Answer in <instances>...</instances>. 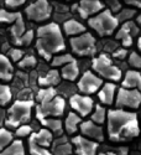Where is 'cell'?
<instances>
[{
    "label": "cell",
    "instance_id": "1",
    "mask_svg": "<svg viewBox=\"0 0 141 155\" xmlns=\"http://www.w3.org/2000/svg\"><path fill=\"white\" fill-rule=\"evenodd\" d=\"M107 134L111 143H126L140 135V119L136 112L123 108L107 110Z\"/></svg>",
    "mask_w": 141,
    "mask_h": 155
},
{
    "label": "cell",
    "instance_id": "2",
    "mask_svg": "<svg viewBox=\"0 0 141 155\" xmlns=\"http://www.w3.org/2000/svg\"><path fill=\"white\" fill-rule=\"evenodd\" d=\"M66 42L62 29L56 22L40 26L36 31V50L45 61H51L55 55L65 51Z\"/></svg>",
    "mask_w": 141,
    "mask_h": 155
},
{
    "label": "cell",
    "instance_id": "3",
    "mask_svg": "<svg viewBox=\"0 0 141 155\" xmlns=\"http://www.w3.org/2000/svg\"><path fill=\"white\" fill-rule=\"evenodd\" d=\"M35 107L34 99H16L11 103L6 110L4 127L15 129L21 124H26L32 118V110Z\"/></svg>",
    "mask_w": 141,
    "mask_h": 155
},
{
    "label": "cell",
    "instance_id": "4",
    "mask_svg": "<svg viewBox=\"0 0 141 155\" xmlns=\"http://www.w3.org/2000/svg\"><path fill=\"white\" fill-rule=\"evenodd\" d=\"M87 20L89 26L101 37L113 35L119 26V21L117 16L113 15L110 9L100 10L97 14L89 16Z\"/></svg>",
    "mask_w": 141,
    "mask_h": 155
},
{
    "label": "cell",
    "instance_id": "5",
    "mask_svg": "<svg viewBox=\"0 0 141 155\" xmlns=\"http://www.w3.org/2000/svg\"><path fill=\"white\" fill-rule=\"evenodd\" d=\"M91 68L100 78L110 82H119L123 78V71L113 63V58L107 54H100L99 56L92 58Z\"/></svg>",
    "mask_w": 141,
    "mask_h": 155
},
{
    "label": "cell",
    "instance_id": "6",
    "mask_svg": "<svg viewBox=\"0 0 141 155\" xmlns=\"http://www.w3.org/2000/svg\"><path fill=\"white\" fill-rule=\"evenodd\" d=\"M34 108H35V118L37 122H40L46 117L61 118L65 115V112L67 109V102L66 98L57 94L48 102L35 103Z\"/></svg>",
    "mask_w": 141,
    "mask_h": 155
},
{
    "label": "cell",
    "instance_id": "7",
    "mask_svg": "<svg viewBox=\"0 0 141 155\" xmlns=\"http://www.w3.org/2000/svg\"><path fill=\"white\" fill-rule=\"evenodd\" d=\"M69 45L74 55L81 56V57L94 56L97 52L95 38L91 32H87V31L77 36H71Z\"/></svg>",
    "mask_w": 141,
    "mask_h": 155
},
{
    "label": "cell",
    "instance_id": "8",
    "mask_svg": "<svg viewBox=\"0 0 141 155\" xmlns=\"http://www.w3.org/2000/svg\"><path fill=\"white\" fill-rule=\"evenodd\" d=\"M114 104L115 108L136 110L141 107V92L135 88L118 87Z\"/></svg>",
    "mask_w": 141,
    "mask_h": 155
},
{
    "label": "cell",
    "instance_id": "9",
    "mask_svg": "<svg viewBox=\"0 0 141 155\" xmlns=\"http://www.w3.org/2000/svg\"><path fill=\"white\" fill-rule=\"evenodd\" d=\"M104 83V80L100 78L98 74H95L93 71L87 70L82 73L81 77H78V82H77V91L82 94L92 96L98 92V89Z\"/></svg>",
    "mask_w": 141,
    "mask_h": 155
},
{
    "label": "cell",
    "instance_id": "10",
    "mask_svg": "<svg viewBox=\"0 0 141 155\" xmlns=\"http://www.w3.org/2000/svg\"><path fill=\"white\" fill-rule=\"evenodd\" d=\"M69 107L73 112L82 118H85L88 115H91L93 108H94V99L91 96L82 94V93H74L68 98Z\"/></svg>",
    "mask_w": 141,
    "mask_h": 155
},
{
    "label": "cell",
    "instance_id": "11",
    "mask_svg": "<svg viewBox=\"0 0 141 155\" xmlns=\"http://www.w3.org/2000/svg\"><path fill=\"white\" fill-rule=\"evenodd\" d=\"M25 14H26L27 19L36 22H41L50 19L51 14H52V8L47 0H36L35 3L25 9Z\"/></svg>",
    "mask_w": 141,
    "mask_h": 155
},
{
    "label": "cell",
    "instance_id": "12",
    "mask_svg": "<svg viewBox=\"0 0 141 155\" xmlns=\"http://www.w3.org/2000/svg\"><path fill=\"white\" fill-rule=\"evenodd\" d=\"M73 145V153L75 155H97L99 149V143L95 140L88 139L83 135H74L71 139Z\"/></svg>",
    "mask_w": 141,
    "mask_h": 155
},
{
    "label": "cell",
    "instance_id": "13",
    "mask_svg": "<svg viewBox=\"0 0 141 155\" xmlns=\"http://www.w3.org/2000/svg\"><path fill=\"white\" fill-rule=\"evenodd\" d=\"M139 28L137 25L133 20H127L124 21L123 26L117 31L115 34V38L121 41L123 47H130L134 42V36L139 34Z\"/></svg>",
    "mask_w": 141,
    "mask_h": 155
},
{
    "label": "cell",
    "instance_id": "14",
    "mask_svg": "<svg viewBox=\"0 0 141 155\" xmlns=\"http://www.w3.org/2000/svg\"><path fill=\"white\" fill-rule=\"evenodd\" d=\"M78 130L81 132V135L95 140L98 143H101L104 141V129L101 125L94 123L93 120H82L79 124V129Z\"/></svg>",
    "mask_w": 141,
    "mask_h": 155
},
{
    "label": "cell",
    "instance_id": "15",
    "mask_svg": "<svg viewBox=\"0 0 141 155\" xmlns=\"http://www.w3.org/2000/svg\"><path fill=\"white\" fill-rule=\"evenodd\" d=\"M117 84L115 82H105L101 84V87L98 89V99L100 104L103 106H113L115 101V94H117Z\"/></svg>",
    "mask_w": 141,
    "mask_h": 155
},
{
    "label": "cell",
    "instance_id": "16",
    "mask_svg": "<svg viewBox=\"0 0 141 155\" xmlns=\"http://www.w3.org/2000/svg\"><path fill=\"white\" fill-rule=\"evenodd\" d=\"M103 9L104 5L100 0H81L77 10H78L82 19H88L89 16L97 14Z\"/></svg>",
    "mask_w": 141,
    "mask_h": 155
},
{
    "label": "cell",
    "instance_id": "17",
    "mask_svg": "<svg viewBox=\"0 0 141 155\" xmlns=\"http://www.w3.org/2000/svg\"><path fill=\"white\" fill-rule=\"evenodd\" d=\"M62 80L61 73L56 68H51L42 74H38L37 84L40 87H56Z\"/></svg>",
    "mask_w": 141,
    "mask_h": 155
},
{
    "label": "cell",
    "instance_id": "18",
    "mask_svg": "<svg viewBox=\"0 0 141 155\" xmlns=\"http://www.w3.org/2000/svg\"><path fill=\"white\" fill-rule=\"evenodd\" d=\"M36 144L41 145V147H45V148H50L51 144H52V140H53V134L51 133L47 128L45 127H41L36 132H32L30 135H29Z\"/></svg>",
    "mask_w": 141,
    "mask_h": 155
},
{
    "label": "cell",
    "instance_id": "19",
    "mask_svg": "<svg viewBox=\"0 0 141 155\" xmlns=\"http://www.w3.org/2000/svg\"><path fill=\"white\" fill-rule=\"evenodd\" d=\"M59 73H61V77L63 80L74 82L75 80H78V77H79L81 67H79L78 62H77L75 60H73V61H71L66 64H63V66L61 67Z\"/></svg>",
    "mask_w": 141,
    "mask_h": 155
},
{
    "label": "cell",
    "instance_id": "20",
    "mask_svg": "<svg viewBox=\"0 0 141 155\" xmlns=\"http://www.w3.org/2000/svg\"><path fill=\"white\" fill-rule=\"evenodd\" d=\"M121 87L135 88L141 92V72L137 70H127L124 78H121Z\"/></svg>",
    "mask_w": 141,
    "mask_h": 155
},
{
    "label": "cell",
    "instance_id": "21",
    "mask_svg": "<svg viewBox=\"0 0 141 155\" xmlns=\"http://www.w3.org/2000/svg\"><path fill=\"white\" fill-rule=\"evenodd\" d=\"M14 78V66L10 58L0 54V82H10Z\"/></svg>",
    "mask_w": 141,
    "mask_h": 155
},
{
    "label": "cell",
    "instance_id": "22",
    "mask_svg": "<svg viewBox=\"0 0 141 155\" xmlns=\"http://www.w3.org/2000/svg\"><path fill=\"white\" fill-rule=\"evenodd\" d=\"M82 117H79L75 112L71 110L67 113L66 118H65V123H63V129L66 130V133L68 135H74L79 129V124L82 122Z\"/></svg>",
    "mask_w": 141,
    "mask_h": 155
},
{
    "label": "cell",
    "instance_id": "23",
    "mask_svg": "<svg viewBox=\"0 0 141 155\" xmlns=\"http://www.w3.org/2000/svg\"><path fill=\"white\" fill-rule=\"evenodd\" d=\"M41 124V127L47 128L48 130L53 134V137H59L62 134H65V129H63V122L59 118L55 117H46L38 122Z\"/></svg>",
    "mask_w": 141,
    "mask_h": 155
},
{
    "label": "cell",
    "instance_id": "24",
    "mask_svg": "<svg viewBox=\"0 0 141 155\" xmlns=\"http://www.w3.org/2000/svg\"><path fill=\"white\" fill-rule=\"evenodd\" d=\"M0 155H26L24 141L20 138L14 139L6 148H4L0 151Z\"/></svg>",
    "mask_w": 141,
    "mask_h": 155
},
{
    "label": "cell",
    "instance_id": "25",
    "mask_svg": "<svg viewBox=\"0 0 141 155\" xmlns=\"http://www.w3.org/2000/svg\"><path fill=\"white\" fill-rule=\"evenodd\" d=\"M63 31H65V34L68 35V36H77V35L84 32L85 28H84V25L81 24L79 21L71 19V20H67L65 24H63Z\"/></svg>",
    "mask_w": 141,
    "mask_h": 155
},
{
    "label": "cell",
    "instance_id": "26",
    "mask_svg": "<svg viewBox=\"0 0 141 155\" xmlns=\"http://www.w3.org/2000/svg\"><path fill=\"white\" fill-rule=\"evenodd\" d=\"M55 88H56L57 94L63 97V98H69L72 94L78 92V91H77V86L73 84L71 81H66V80H65V82L61 81Z\"/></svg>",
    "mask_w": 141,
    "mask_h": 155
},
{
    "label": "cell",
    "instance_id": "27",
    "mask_svg": "<svg viewBox=\"0 0 141 155\" xmlns=\"http://www.w3.org/2000/svg\"><path fill=\"white\" fill-rule=\"evenodd\" d=\"M55 96H57L55 87H41L35 94V101L36 103H45L51 101Z\"/></svg>",
    "mask_w": 141,
    "mask_h": 155
},
{
    "label": "cell",
    "instance_id": "28",
    "mask_svg": "<svg viewBox=\"0 0 141 155\" xmlns=\"http://www.w3.org/2000/svg\"><path fill=\"white\" fill-rule=\"evenodd\" d=\"M107 108H104L103 104H94V108L91 113V120H93L94 123L101 125L105 123L107 119Z\"/></svg>",
    "mask_w": 141,
    "mask_h": 155
},
{
    "label": "cell",
    "instance_id": "29",
    "mask_svg": "<svg viewBox=\"0 0 141 155\" xmlns=\"http://www.w3.org/2000/svg\"><path fill=\"white\" fill-rule=\"evenodd\" d=\"M51 153L53 155H72L73 154V145L69 140L65 141V143H59V144H55L51 145Z\"/></svg>",
    "mask_w": 141,
    "mask_h": 155
},
{
    "label": "cell",
    "instance_id": "30",
    "mask_svg": "<svg viewBox=\"0 0 141 155\" xmlns=\"http://www.w3.org/2000/svg\"><path fill=\"white\" fill-rule=\"evenodd\" d=\"M12 101V89L10 86L0 83V107L9 106Z\"/></svg>",
    "mask_w": 141,
    "mask_h": 155
},
{
    "label": "cell",
    "instance_id": "31",
    "mask_svg": "<svg viewBox=\"0 0 141 155\" xmlns=\"http://www.w3.org/2000/svg\"><path fill=\"white\" fill-rule=\"evenodd\" d=\"M14 139H15V135L11 132V129L6 127H0V151L4 148H6Z\"/></svg>",
    "mask_w": 141,
    "mask_h": 155
},
{
    "label": "cell",
    "instance_id": "32",
    "mask_svg": "<svg viewBox=\"0 0 141 155\" xmlns=\"http://www.w3.org/2000/svg\"><path fill=\"white\" fill-rule=\"evenodd\" d=\"M26 29V26H25V21H24V19H22V15H20L14 22H12V26L10 28V34H11V36H12V38H16V37H19V36H21Z\"/></svg>",
    "mask_w": 141,
    "mask_h": 155
},
{
    "label": "cell",
    "instance_id": "33",
    "mask_svg": "<svg viewBox=\"0 0 141 155\" xmlns=\"http://www.w3.org/2000/svg\"><path fill=\"white\" fill-rule=\"evenodd\" d=\"M35 38V32L34 30H27L25 31L21 36L16 37L12 40V42H14L16 46H29Z\"/></svg>",
    "mask_w": 141,
    "mask_h": 155
},
{
    "label": "cell",
    "instance_id": "34",
    "mask_svg": "<svg viewBox=\"0 0 141 155\" xmlns=\"http://www.w3.org/2000/svg\"><path fill=\"white\" fill-rule=\"evenodd\" d=\"M29 153L30 155H53L48 148L36 144L30 137H29Z\"/></svg>",
    "mask_w": 141,
    "mask_h": 155
},
{
    "label": "cell",
    "instance_id": "35",
    "mask_svg": "<svg viewBox=\"0 0 141 155\" xmlns=\"http://www.w3.org/2000/svg\"><path fill=\"white\" fill-rule=\"evenodd\" d=\"M21 12L18 11H8L5 9H0V24H12L19 16Z\"/></svg>",
    "mask_w": 141,
    "mask_h": 155
},
{
    "label": "cell",
    "instance_id": "36",
    "mask_svg": "<svg viewBox=\"0 0 141 155\" xmlns=\"http://www.w3.org/2000/svg\"><path fill=\"white\" fill-rule=\"evenodd\" d=\"M75 60L71 54H63V55H55L51 58V64L52 67H62L63 64H66L71 61Z\"/></svg>",
    "mask_w": 141,
    "mask_h": 155
},
{
    "label": "cell",
    "instance_id": "37",
    "mask_svg": "<svg viewBox=\"0 0 141 155\" xmlns=\"http://www.w3.org/2000/svg\"><path fill=\"white\" fill-rule=\"evenodd\" d=\"M36 64H37V60L32 55L22 56V58L18 62V66L20 70H30V68L36 67Z\"/></svg>",
    "mask_w": 141,
    "mask_h": 155
},
{
    "label": "cell",
    "instance_id": "38",
    "mask_svg": "<svg viewBox=\"0 0 141 155\" xmlns=\"http://www.w3.org/2000/svg\"><path fill=\"white\" fill-rule=\"evenodd\" d=\"M32 132H34V129H32L31 124L26 123V124H21V125H19L18 128H15L14 135H15L16 138H26V137H29Z\"/></svg>",
    "mask_w": 141,
    "mask_h": 155
},
{
    "label": "cell",
    "instance_id": "39",
    "mask_svg": "<svg viewBox=\"0 0 141 155\" xmlns=\"http://www.w3.org/2000/svg\"><path fill=\"white\" fill-rule=\"evenodd\" d=\"M127 63L129 66L136 70H141V56L137 52H131L127 55Z\"/></svg>",
    "mask_w": 141,
    "mask_h": 155
},
{
    "label": "cell",
    "instance_id": "40",
    "mask_svg": "<svg viewBox=\"0 0 141 155\" xmlns=\"http://www.w3.org/2000/svg\"><path fill=\"white\" fill-rule=\"evenodd\" d=\"M135 14H136L135 9H123V10L119 11V14L117 15V19H118L119 22L120 21L124 22V21H127V20H131L135 16Z\"/></svg>",
    "mask_w": 141,
    "mask_h": 155
},
{
    "label": "cell",
    "instance_id": "41",
    "mask_svg": "<svg viewBox=\"0 0 141 155\" xmlns=\"http://www.w3.org/2000/svg\"><path fill=\"white\" fill-rule=\"evenodd\" d=\"M24 56V51L20 48H10L8 52V57L10 58L11 62H19Z\"/></svg>",
    "mask_w": 141,
    "mask_h": 155
},
{
    "label": "cell",
    "instance_id": "42",
    "mask_svg": "<svg viewBox=\"0 0 141 155\" xmlns=\"http://www.w3.org/2000/svg\"><path fill=\"white\" fill-rule=\"evenodd\" d=\"M108 150L105 151L107 155H129L130 150L127 147H118V148H114L110 149V147H107Z\"/></svg>",
    "mask_w": 141,
    "mask_h": 155
},
{
    "label": "cell",
    "instance_id": "43",
    "mask_svg": "<svg viewBox=\"0 0 141 155\" xmlns=\"http://www.w3.org/2000/svg\"><path fill=\"white\" fill-rule=\"evenodd\" d=\"M18 99H34L32 96V89L31 88H21L20 92L18 93Z\"/></svg>",
    "mask_w": 141,
    "mask_h": 155
},
{
    "label": "cell",
    "instance_id": "44",
    "mask_svg": "<svg viewBox=\"0 0 141 155\" xmlns=\"http://www.w3.org/2000/svg\"><path fill=\"white\" fill-rule=\"evenodd\" d=\"M127 55H129V52H127V50L125 47H121V48H117L113 52V58H117V60H125L127 57Z\"/></svg>",
    "mask_w": 141,
    "mask_h": 155
},
{
    "label": "cell",
    "instance_id": "45",
    "mask_svg": "<svg viewBox=\"0 0 141 155\" xmlns=\"http://www.w3.org/2000/svg\"><path fill=\"white\" fill-rule=\"evenodd\" d=\"M26 0H5V5L8 8H19L22 4H25Z\"/></svg>",
    "mask_w": 141,
    "mask_h": 155
},
{
    "label": "cell",
    "instance_id": "46",
    "mask_svg": "<svg viewBox=\"0 0 141 155\" xmlns=\"http://www.w3.org/2000/svg\"><path fill=\"white\" fill-rule=\"evenodd\" d=\"M124 3L127 4V5H130V6L141 9V0H124Z\"/></svg>",
    "mask_w": 141,
    "mask_h": 155
},
{
    "label": "cell",
    "instance_id": "47",
    "mask_svg": "<svg viewBox=\"0 0 141 155\" xmlns=\"http://www.w3.org/2000/svg\"><path fill=\"white\" fill-rule=\"evenodd\" d=\"M121 8H120V4L117 2V0H110V10L111 11H119Z\"/></svg>",
    "mask_w": 141,
    "mask_h": 155
},
{
    "label": "cell",
    "instance_id": "48",
    "mask_svg": "<svg viewBox=\"0 0 141 155\" xmlns=\"http://www.w3.org/2000/svg\"><path fill=\"white\" fill-rule=\"evenodd\" d=\"M5 115H6V110H5V109L2 107V108H0V127H4Z\"/></svg>",
    "mask_w": 141,
    "mask_h": 155
},
{
    "label": "cell",
    "instance_id": "49",
    "mask_svg": "<svg viewBox=\"0 0 141 155\" xmlns=\"http://www.w3.org/2000/svg\"><path fill=\"white\" fill-rule=\"evenodd\" d=\"M137 47H139V50L141 51V36L139 37V40H137Z\"/></svg>",
    "mask_w": 141,
    "mask_h": 155
},
{
    "label": "cell",
    "instance_id": "50",
    "mask_svg": "<svg viewBox=\"0 0 141 155\" xmlns=\"http://www.w3.org/2000/svg\"><path fill=\"white\" fill-rule=\"evenodd\" d=\"M136 21H137L139 24H141V14H140V15L137 16V19H136Z\"/></svg>",
    "mask_w": 141,
    "mask_h": 155
},
{
    "label": "cell",
    "instance_id": "51",
    "mask_svg": "<svg viewBox=\"0 0 141 155\" xmlns=\"http://www.w3.org/2000/svg\"><path fill=\"white\" fill-rule=\"evenodd\" d=\"M97 155H107L105 151H100V153H97Z\"/></svg>",
    "mask_w": 141,
    "mask_h": 155
},
{
    "label": "cell",
    "instance_id": "52",
    "mask_svg": "<svg viewBox=\"0 0 141 155\" xmlns=\"http://www.w3.org/2000/svg\"><path fill=\"white\" fill-rule=\"evenodd\" d=\"M72 155H73V154H72Z\"/></svg>",
    "mask_w": 141,
    "mask_h": 155
}]
</instances>
